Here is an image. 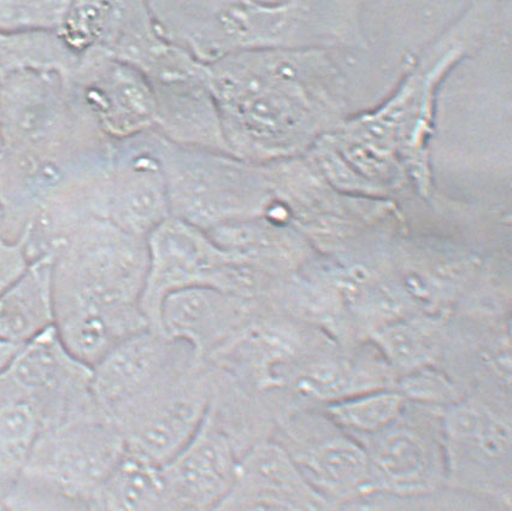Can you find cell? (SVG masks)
<instances>
[{
  "instance_id": "6da1fadb",
  "label": "cell",
  "mask_w": 512,
  "mask_h": 511,
  "mask_svg": "<svg viewBox=\"0 0 512 511\" xmlns=\"http://www.w3.org/2000/svg\"><path fill=\"white\" fill-rule=\"evenodd\" d=\"M149 250L143 238L91 217L57 245L55 328L62 343L90 367L149 325L140 309Z\"/></svg>"
},
{
  "instance_id": "7a4b0ae2",
  "label": "cell",
  "mask_w": 512,
  "mask_h": 511,
  "mask_svg": "<svg viewBox=\"0 0 512 511\" xmlns=\"http://www.w3.org/2000/svg\"><path fill=\"white\" fill-rule=\"evenodd\" d=\"M125 451V438L97 404L41 431L20 480L82 511H100V495Z\"/></svg>"
},
{
  "instance_id": "3957f363",
  "label": "cell",
  "mask_w": 512,
  "mask_h": 511,
  "mask_svg": "<svg viewBox=\"0 0 512 511\" xmlns=\"http://www.w3.org/2000/svg\"><path fill=\"white\" fill-rule=\"evenodd\" d=\"M215 367L190 354L110 417L126 448L164 466L190 442L207 416Z\"/></svg>"
},
{
  "instance_id": "277c9868",
  "label": "cell",
  "mask_w": 512,
  "mask_h": 511,
  "mask_svg": "<svg viewBox=\"0 0 512 511\" xmlns=\"http://www.w3.org/2000/svg\"><path fill=\"white\" fill-rule=\"evenodd\" d=\"M509 397L481 392L443 410L447 489L512 507Z\"/></svg>"
},
{
  "instance_id": "5b68a950",
  "label": "cell",
  "mask_w": 512,
  "mask_h": 511,
  "mask_svg": "<svg viewBox=\"0 0 512 511\" xmlns=\"http://www.w3.org/2000/svg\"><path fill=\"white\" fill-rule=\"evenodd\" d=\"M147 250L149 269L140 309L152 332L163 334L161 307L170 293L213 287L258 301L266 292L260 274L229 252L217 249L216 244L186 223H163L151 233Z\"/></svg>"
},
{
  "instance_id": "8992f818",
  "label": "cell",
  "mask_w": 512,
  "mask_h": 511,
  "mask_svg": "<svg viewBox=\"0 0 512 511\" xmlns=\"http://www.w3.org/2000/svg\"><path fill=\"white\" fill-rule=\"evenodd\" d=\"M92 367L62 343L55 326L29 342L0 373V408L21 404L51 428L96 407Z\"/></svg>"
},
{
  "instance_id": "52a82bcc",
  "label": "cell",
  "mask_w": 512,
  "mask_h": 511,
  "mask_svg": "<svg viewBox=\"0 0 512 511\" xmlns=\"http://www.w3.org/2000/svg\"><path fill=\"white\" fill-rule=\"evenodd\" d=\"M299 472L335 507L373 495L366 450L319 409L294 410L281 417L273 436Z\"/></svg>"
},
{
  "instance_id": "ba28073f",
  "label": "cell",
  "mask_w": 512,
  "mask_h": 511,
  "mask_svg": "<svg viewBox=\"0 0 512 511\" xmlns=\"http://www.w3.org/2000/svg\"><path fill=\"white\" fill-rule=\"evenodd\" d=\"M443 410L408 402L396 422L355 438L366 450L373 495L415 497L446 487Z\"/></svg>"
},
{
  "instance_id": "9c48e42d",
  "label": "cell",
  "mask_w": 512,
  "mask_h": 511,
  "mask_svg": "<svg viewBox=\"0 0 512 511\" xmlns=\"http://www.w3.org/2000/svg\"><path fill=\"white\" fill-rule=\"evenodd\" d=\"M240 460L231 438L208 413L178 455L161 467L167 511H214Z\"/></svg>"
},
{
  "instance_id": "30bf717a",
  "label": "cell",
  "mask_w": 512,
  "mask_h": 511,
  "mask_svg": "<svg viewBox=\"0 0 512 511\" xmlns=\"http://www.w3.org/2000/svg\"><path fill=\"white\" fill-rule=\"evenodd\" d=\"M214 511H341L303 477L273 439L240 457L231 489Z\"/></svg>"
},
{
  "instance_id": "8fae6325",
  "label": "cell",
  "mask_w": 512,
  "mask_h": 511,
  "mask_svg": "<svg viewBox=\"0 0 512 511\" xmlns=\"http://www.w3.org/2000/svg\"><path fill=\"white\" fill-rule=\"evenodd\" d=\"M257 315L256 299L213 287H191L164 299L161 328L164 336L190 346L198 360L210 362Z\"/></svg>"
},
{
  "instance_id": "7c38bea8",
  "label": "cell",
  "mask_w": 512,
  "mask_h": 511,
  "mask_svg": "<svg viewBox=\"0 0 512 511\" xmlns=\"http://www.w3.org/2000/svg\"><path fill=\"white\" fill-rule=\"evenodd\" d=\"M60 75L23 72L0 81L3 149L38 150L63 143L66 114Z\"/></svg>"
},
{
  "instance_id": "4fadbf2b",
  "label": "cell",
  "mask_w": 512,
  "mask_h": 511,
  "mask_svg": "<svg viewBox=\"0 0 512 511\" xmlns=\"http://www.w3.org/2000/svg\"><path fill=\"white\" fill-rule=\"evenodd\" d=\"M190 354H193L190 346L164 334L150 330L135 334L92 368L94 401L110 419L166 370Z\"/></svg>"
},
{
  "instance_id": "5bb4252c",
  "label": "cell",
  "mask_w": 512,
  "mask_h": 511,
  "mask_svg": "<svg viewBox=\"0 0 512 511\" xmlns=\"http://www.w3.org/2000/svg\"><path fill=\"white\" fill-rule=\"evenodd\" d=\"M54 258L49 252L0 296V339L26 345L55 325Z\"/></svg>"
},
{
  "instance_id": "9a60e30c",
  "label": "cell",
  "mask_w": 512,
  "mask_h": 511,
  "mask_svg": "<svg viewBox=\"0 0 512 511\" xmlns=\"http://www.w3.org/2000/svg\"><path fill=\"white\" fill-rule=\"evenodd\" d=\"M100 511H167L161 467L126 448L100 495Z\"/></svg>"
},
{
  "instance_id": "2e32d148",
  "label": "cell",
  "mask_w": 512,
  "mask_h": 511,
  "mask_svg": "<svg viewBox=\"0 0 512 511\" xmlns=\"http://www.w3.org/2000/svg\"><path fill=\"white\" fill-rule=\"evenodd\" d=\"M73 64V51L58 32H0V81L23 72L61 74Z\"/></svg>"
},
{
  "instance_id": "e0dca14e",
  "label": "cell",
  "mask_w": 512,
  "mask_h": 511,
  "mask_svg": "<svg viewBox=\"0 0 512 511\" xmlns=\"http://www.w3.org/2000/svg\"><path fill=\"white\" fill-rule=\"evenodd\" d=\"M408 405L398 390L382 389L362 393L322 409L334 424L353 438L372 436L399 419Z\"/></svg>"
},
{
  "instance_id": "ac0fdd59",
  "label": "cell",
  "mask_w": 512,
  "mask_h": 511,
  "mask_svg": "<svg viewBox=\"0 0 512 511\" xmlns=\"http://www.w3.org/2000/svg\"><path fill=\"white\" fill-rule=\"evenodd\" d=\"M41 431L37 415L26 405L0 408V499L19 483Z\"/></svg>"
},
{
  "instance_id": "d6986e66",
  "label": "cell",
  "mask_w": 512,
  "mask_h": 511,
  "mask_svg": "<svg viewBox=\"0 0 512 511\" xmlns=\"http://www.w3.org/2000/svg\"><path fill=\"white\" fill-rule=\"evenodd\" d=\"M439 323L431 320L405 322L381 333L380 342L393 363L404 369L425 366L440 342Z\"/></svg>"
},
{
  "instance_id": "ffe728a7",
  "label": "cell",
  "mask_w": 512,
  "mask_h": 511,
  "mask_svg": "<svg viewBox=\"0 0 512 511\" xmlns=\"http://www.w3.org/2000/svg\"><path fill=\"white\" fill-rule=\"evenodd\" d=\"M68 8L57 2H0V32H58Z\"/></svg>"
},
{
  "instance_id": "44dd1931",
  "label": "cell",
  "mask_w": 512,
  "mask_h": 511,
  "mask_svg": "<svg viewBox=\"0 0 512 511\" xmlns=\"http://www.w3.org/2000/svg\"><path fill=\"white\" fill-rule=\"evenodd\" d=\"M398 391L406 401L444 410L463 398V392L449 378L429 370H414L400 381Z\"/></svg>"
},
{
  "instance_id": "7402d4cb",
  "label": "cell",
  "mask_w": 512,
  "mask_h": 511,
  "mask_svg": "<svg viewBox=\"0 0 512 511\" xmlns=\"http://www.w3.org/2000/svg\"><path fill=\"white\" fill-rule=\"evenodd\" d=\"M26 234L9 240L0 234V296L14 286L31 266Z\"/></svg>"
},
{
  "instance_id": "603a6c76",
  "label": "cell",
  "mask_w": 512,
  "mask_h": 511,
  "mask_svg": "<svg viewBox=\"0 0 512 511\" xmlns=\"http://www.w3.org/2000/svg\"><path fill=\"white\" fill-rule=\"evenodd\" d=\"M25 345H16L4 342L0 339V373L8 368L9 364L13 362L14 358L21 351Z\"/></svg>"
},
{
  "instance_id": "cb8c5ba5",
  "label": "cell",
  "mask_w": 512,
  "mask_h": 511,
  "mask_svg": "<svg viewBox=\"0 0 512 511\" xmlns=\"http://www.w3.org/2000/svg\"><path fill=\"white\" fill-rule=\"evenodd\" d=\"M341 511H372V510H369L366 507H363L362 504L355 502V503L345 505V507L341 508Z\"/></svg>"
},
{
  "instance_id": "d4e9b609",
  "label": "cell",
  "mask_w": 512,
  "mask_h": 511,
  "mask_svg": "<svg viewBox=\"0 0 512 511\" xmlns=\"http://www.w3.org/2000/svg\"><path fill=\"white\" fill-rule=\"evenodd\" d=\"M0 511H10L8 508H7V505L4 504V502L2 501V499H0Z\"/></svg>"
},
{
  "instance_id": "484cf974",
  "label": "cell",
  "mask_w": 512,
  "mask_h": 511,
  "mask_svg": "<svg viewBox=\"0 0 512 511\" xmlns=\"http://www.w3.org/2000/svg\"><path fill=\"white\" fill-rule=\"evenodd\" d=\"M3 150V138H2V131H0V152Z\"/></svg>"
},
{
  "instance_id": "4316f807",
  "label": "cell",
  "mask_w": 512,
  "mask_h": 511,
  "mask_svg": "<svg viewBox=\"0 0 512 511\" xmlns=\"http://www.w3.org/2000/svg\"><path fill=\"white\" fill-rule=\"evenodd\" d=\"M2 222H3V210H2V207H0V226H2Z\"/></svg>"
}]
</instances>
